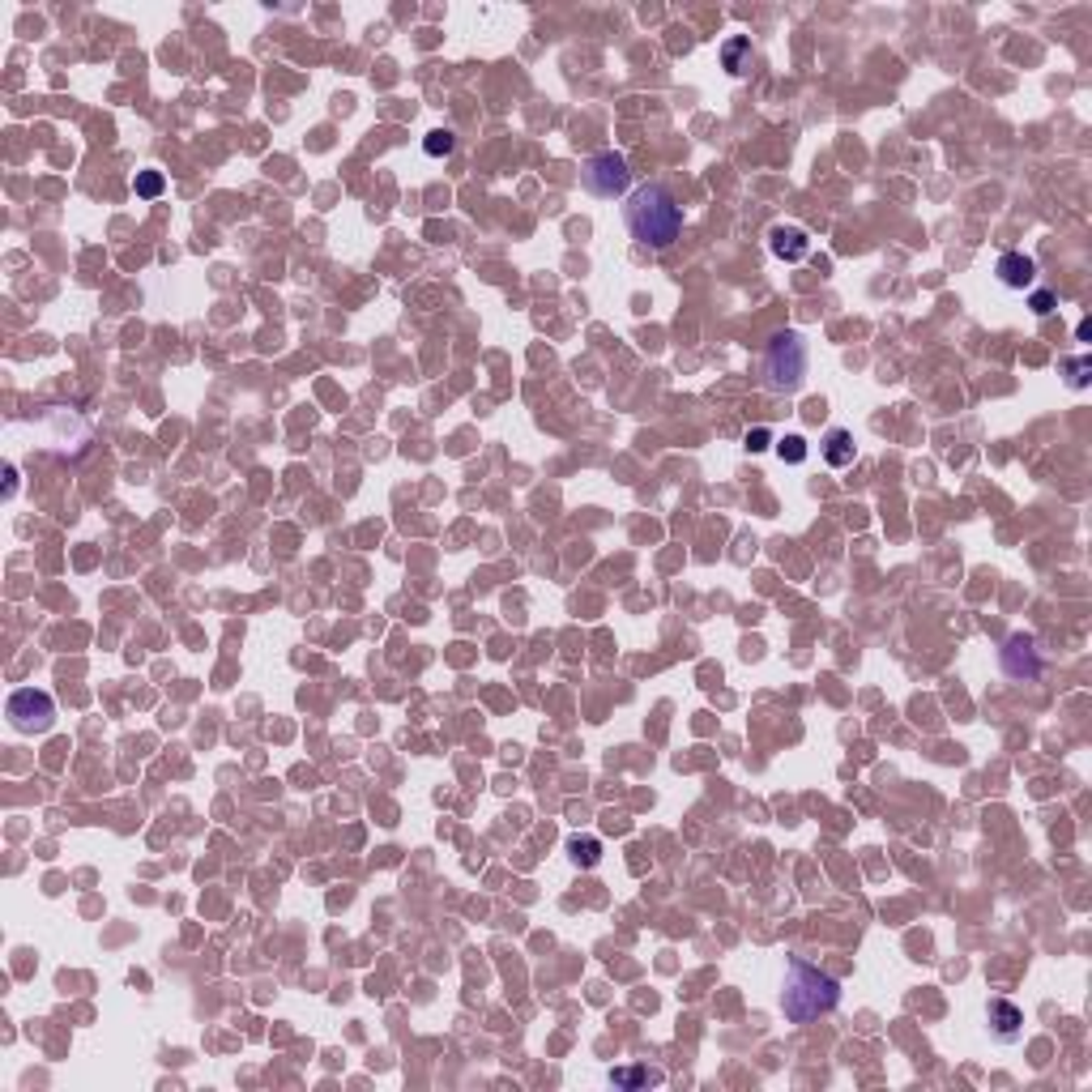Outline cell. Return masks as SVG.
<instances>
[{"label": "cell", "mask_w": 1092, "mask_h": 1092, "mask_svg": "<svg viewBox=\"0 0 1092 1092\" xmlns=\"http://www.w3.org/2000/svg\"><path fill=\"white\" fill-rule=\"evenodd\" d=\"M777 456L786 465H802L807 461V440L802 435H786V440H777Z\"/></svg>", "instance_id": "15"}, {"label": "cell", "mask_w": 1092, "mask_h": 1092, "mask_svg": "<svg viewBox=\"0 0 1092 1092\" xmlns=\"http://www.w3.org/2000/svg\"><path fill=\"white\" fill-rule=\"evenodd\" d=\"M1028 307H1032L1037 316H1050V312L1058 307V295H1054V291H1032V295H1028Z\"/></svg>", "instance_id": "17"}, {"label": "cell", "mask_w": 1092, "mask_h": 1092, "mask_svg": "<svg viewBox=\"0 0 1092 1092\" xmlns=\"http://www.w3.org/2000/svg\"><path fill=\"white\" fill-rule=\"evenodd\" d=\"M423 150L431 154V158H449L453 150H456V137L449 133V128H435V133H427V142H423Z\"/></svg>", "instance_id": "14"}, {"label": "cell", "mask_w": 1092, "mask_h": 1092, "mask_svg": "<svg viewBox=\"0 0 1092 1092\" xmlns=\"http://www.w3.org/2000/svg\"><path fill=\"white\" fill-rule=\"evenodd\" d=\"M768 252L777 256V261H802V256L811 252V240L802 226H772L768 231Z\"/></svg>", "instance_id": "9"}, {"label": "cell", "mask_w": 1092, "mask_h": 1092, "mask_svg": "<svg viewBox=\"0 0 1092 1092\" xmlns=\"http://www.w3.org/2000/svg\"><path fill=\"white\" fill-rule=\"evenodd\" d=\"M568 858L577 862V867L593 871V867L602 862V841H598V837H572V841H568Z\"/></svg>", "instance_id": "12"}, {"label": "cell", "mask_w": 1092, "mask_h": 1092, "mask_svg": "<svg viewBox=\"0 0 1092 1092\" xmlns=\"http://www.w3.org/2000/svg\"><path fill=\"white\" fill-rule=\"evenodd\" d=\"M52 721H56V700L47 691L22 688L9 696V726L17 734H43L52 730Z\"/></svg>", "instance_id": "5"}, {"label": "cell", "mask_w": 1092, "mask_h": 1092, "mask_svg": "<svg viewBox=\"0 0 1092 1092\" xmlns=\"http://www.w3.org/2000/svg\"><path fill=\"white\" fill-rule=\"evenodd\" d=\"M841 1002V981L832 973H823L819 965L802 956L786 960V990H781V1007H786L790 1025H811V1020L828 1016Z\"/></svg>", "instance_id": "2"}, {"label": "cell", "mask_w": 1092, "mask_h": 1092, "mask_svg": "<svg viewBox=\"0 0 1092 1092\" xmlns=\"http://www.w3.org/2000/svg\"><path fill=\"white\" fill-rule=\"evenodd\" d=\"M1088 367H1092L1088 359H1071V363H1067V372H1071V384H1076V389H1084V384H1088Z\"/></svg>", "instance_id": "18"}, {"label": "cell", "mask_w": 1092, "mask_h": 1092, "mask_svg": "<svg viewBox=\"0 0 1092 1092\" xmlns=\"http://www.w3.org/2000/svg\"><path fill=\"white\" fill-rule=\"evenodd\" d=\"M986 1020H990V1032H995V1041H1002V1046L1020 1041V1032H1025V1011H1020L1011 999H995V1002H990V1007H986Z\"/></svg>", "instance_id": "7"}, {"label": "cell", "mask_w": 1092, "mask_h": 1092, "mask_svg": "<svg viewBox=\"0 0 1092 1092\" xmlns=\"http://www.w3.org/2000/svg\"><path fill=\"white\" fill-rule=\"evenodd\" d=\"M999 666L1011 683H1037L1041 670H1046V662H1041V653H1037V640L1025 637V632H1016V637L999 649Z\"/></svg>", "instance_id": "6"}, {"label": "cell", "mask_w": 1092, "mask_h": 1092, "mask_svg": "<svg viewBox=\"0 0 1092 1092\" xmlns=\"http://www.w3.org/2000/svg\"><path fill=\"white\" fill-rule=\"evenodd\" d=\"M995 273H999V282L1007 286V291H1028V286L1037 282V261L1025 256V252H1002L999 265H995Z\"/></svg>", "instance_id": "8"}, {"label": "cell", "mask_w": 1092, "mask_h": 1092, "mask_svg": "<svg viewBox=\"0 0 1092 1092\" xmlns=\"http://www.w3.org/2000/svg\"><path fill=\"white\" fill-rule=\"evenodd\" d=\"M819 453H823V461H828L832 470H845V465H853V456H858V444H853V435L845 431V427H832V431L823 435Z\"/></svg>", "instance_id": "10"}, {"label": "cell", "mask_w": 1092, "mask_h": 1092, "mask_svg": "<svg viewBox=\"0 0 1092 1092\" xmlns=\"http://www.w3.org/2000/svg\"><path fill=\"white\" fill-rule=\"evenodd\" d=\"M623 226L640 247H670L683 235V205L666 184H640L623 196Z\"/></svg>", "instance_id": "1"}, {"label": "cell", "mask_w": 1092, "mask_h": 1092, "mask_svg": "<svg viewBox=\"0 0 1092 1092\" xmlns=\"http://www.w3.org/2000/svg\"><path fill=\"white\" fill-rule=\"evenodd\" d=\"M747 61H751V39H742V35H739V39H730V43L721 47V65H726L734 77L747 73Z\"/></svg>", "instance_id": "13"}, {"label": "cell", "mask_w": 1092, "mask_h": 1092, "mask_svg": "<svg viewBox=\"0 0 1092 1092\" xmlns=\"http://www.w3.org/2000/svg\"><path fill=\"white\" fill-rule=\"evenodd\" d=\"M611 1084L614 1088H658V1084H666V1076L658 1067H614Z\"/></svg>", "instance_id": "11"}, {"label": "cell", "mask_w": 1092, "mask_h": 1092, "mask_svg": "<svg viewBox=\"0 0 1092 1092\" xmlns=\"http://www.w3.org/2000/svg\"><path fill=\"white\" fill-rule=\"evenodd\" d=\"M807 367H811V351L798 329H781L764 346V384L772 393H798L802 380H807Z\"/></svg>", "instance_id": "3"}, {"label": "cell", "mask_w": 1092, "mask_h": 1092, "mask_svg": "<svg viewBox=\"0 0 1092 1092\" xmlns=\"http://www.w3.org/2000/svg\"><path fill=\"white\" fill-rule=\"evenodd\" d=\"M768 444H772V431H768V427H756V431H747V449H751V453H764Z\"/></svg>", "instance_id": "19"}, {"label": "cell", "mask_w": 1092, "mask_h": 1092, "mask_svg": "<svg viewBox=\"0 0 1092 1092\" xmlns=\"http://www.w3.org/2000/svg\"><path fill=\"white\" fill-rule=\"evenodd\" d=\"M163 188H167L163 171H137V180H133V193H137V196H158Z\"/></svg>", "instance_id": "16"}, {"label": "cell", "mask_w": 1092, "mask_h": 1092, "mask_svg": "<svg viewBox=\"0 0 1092 1092\" xmlns=\"http://www.w3.org/2000/svg\"><path fill=\"white\" fill-rule=\"evenodd\" d=\"M581 188L593 196H602V201H611V196H628L632 193V167L623 154L614 150H602L593 158H585L581 163Z\"/></svg>", "instance_id": "4"}]
</instances>
